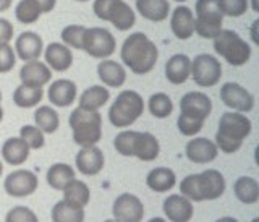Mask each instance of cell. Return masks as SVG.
<instances>
[{
	"instance_id": "obj_1",
	"label": "cell",
	"mask_w": 259,
	"mask_h": 222,
	"mask_svg": "<svg viewBox=\"0 0 259 222\" xmlns=\"http://www.w3.org/2000/svg\"><path fill=\"white\" fill-rule=\"evenodd\" d=\"M120 57L125 67L135 75H148L159 60V49L144 32L138 31L123 41Z\"/></svg>"
},
{
	"instance_id": "obj_2",
	"label": "cell",
	"mask_w": 259,
	"mask_h": 222,
	"mask_svg": "<svg viewBox=\"0 0 259 222\" xmlns=\"http://www.w3.org/2000/svg\"><path fill=\"white\" fill-rule=\"evenodd\" d=\"M253 123L241 112H225L219 120V128L215 133V146L225 154L237 153L243 141L251 135Z\"/></svg>"
},
{
	"instance_id": "obj_3",
	"label": "cell",
	"mask_w": 259,
	"mask_h": 222,
	"mask_svg": "<svg viewBox=\"0 0 259 222\" xmlns=\"http://www.w3.org/2000/svg\"><path fill=\"white\" fill-rule=\"evenodd\" d=\"M113 146L125 158H138L144 162L157 159L160 153L159 139L149 131L123 130L113 139Z\"/></svg>"
},
{
	"instance_id": "obj_4",
	"label": "cell",
	"mask_w": 259,
	"mask_h": 222,
	"mask_svg": "<svg viewBox=\"0 0 259 222\" xmlns=\"http://www.w3.org/2000/svg\"><path fill=\"white\" fill-rule=\"evenodd\" d=\"M68 123L73 130V141L81 147L96 146L102 138V115L99 110L76 107L70 114Z\"/></svg>"
},
{
	"instance_id": "obj_5",
	"label": "cell",
	"mask_w": 259,
	"mask_h": 222,
	"mask_svg": "<svg viewBox=\"0 0 259 222\" xmlns=\"http://www.w3.org/2000/svg\"><path fill=\"white\" fill-rule=\"evenodd\" d=\"M212 46L217 55L232 65V67H243L251 59V46L243 39L237 31L233 29H222L212 39Z\"/></svg>"
},
{
	"instance_id": "obj_6",
	"label": "cell",
	"mask_w": 259,
	"mask_h": 222,
	"mask_svg": "<svg viewBox=\"0 0 259 222\" xmlns=\"http://www.w3.org/2000/svg\"><path fill=\"white\" fill-rule=\"evenodd\" d=\"M144 112V99L143 96L133 91V89H126L121 91L113 104L109 109V120L115 128H126L141 117Z\"/></svg>"
},
{
	"instance_id": "obj_7",
	"label": "cell",
	"mask_w": 259,
	"mask_h": 222,
	"mask_svg": "<svg viewBox=\"0 0 259 222\" xmlns=\"http://www.w3.org/2000/svg\"><path fill=\"white\" fill-rule=\"evenodd\" d=\"M93 12L118 31H130L136 23V13L125 0H94Z\"/></svg>"
},
{
	"instance_id": "obj_8",
	"label": "cell",
	"mask_w": 259,
	"mask_h": 222,
	"mask_svg": "<svg viewBox=\"0 0 259 222\" xmlns=\"http://www.w3.org/2000/svg\"><path fill=\"white\" fill-rule=\"evenodd\" d=\"M194 32L204 39H214L224 28V15L217 0H196L194 4Z\"/></svg>"
},
{
	"instance_id": "obj_9",
	"label": "cell",
	"mask_w": 259,
	"mask_h": 222,
	"mask_svg": "<svg viewBox=\"0 0 259 222\" xmlns=\"http://www.w3.org/2000/svg\"><path fill=\"white\" fill-rule=\"evenodd\" d=\"M81 51H84L93 59H109L117 51L115 36L107 28H86L83 36V49Z\"/></svg>"
},
{
	"instance_id": "obj_10",
	"label": "cell",
	"mask_w": 259,
	"mask_h": 222,
	"mask_svg": "<svg viewBox=\"0 0 259 222\" xmlns=\"http://www.w3.org/2000/svg\"><path fill=\"white\" fill-rule=\"evenodd\" d=\"M222 63L212 54H198L191 60L190 78L201 88H212L222 78Z\"/></svg>"
},
{
	"instance_id": "obj_11",
	"label": "cell",
	"mask_w": 259,
	"mask_h": 222,
	"mask_svg": "<svg viewBox=\"0 0 259 222\" xmlns=\"http://www.w3.org/2000/svg\"><path fill=\"white\" fill-rule=\"evenodd\" d=\"M221 101L230 107L235 112H251L254 107V97L246 88L241 85L235 83V81H229L224 83L221 88Z\"/></svg>"
},
{
	"instance_id": "obj_12",
	"label": "cell",
	"mask_w": 259,
	"mask_h": 222,
	"mask_svg": "<svg viewBox=\"0 0 259 222\" xmlns=\"http://www.w3.org/2000/svg\"><path fill=\"white\" fill-rule=\"evenodd\" d=\"M39 180L34 172L26 170V169H18L13 170L12 174H8L5 182H4V188L5 192L15 196V198H23V196H29L37 190Z\"/></svg>"
},
{
	"instance_id": "obj_13",
	"label": "cell",
	"mask_w": 259,
	"mask_h": 222,
	"mask_svg": "<svg viewBox=\"0 0 259 222\" xmlns=\"http://www.w3.org/2000/svg\"><path fill=\"white\" fill-rule=\"evenodd\" d=\"M112 214L117 222H141L144 217L143 201L136 195L123 193L113 201Z\"/></svg>"
},
{
	"instance_id": "obj_14",
	"label": "cell",
	"mask_w": 259,
	"mask_h": 222,
	"mask_svg": "<svg viewBox=\"0 0 259 222\" xmlns=\"http://www.w3.org/2000/svg\"><path fill=\"white\" fill-rule=\"evenodd\" d=\"M212 112V101L210 97L201 91H190L182 96L180 99V114L186 117L204 120Z\"/></svg>"
},
{
	"instance_id": "obj_15",
	"label": "cell",
	"mask_w": 259,
	"mask_h": 222,
	"mask_svg": "<svg viewBox=\"0 0 259 222\" xmlns=\"http://www.w3.org/2000/svg\"><path fill=\"white\" fill-rule=\"evenodd\" d=\"M198 192L201 201H214L225 193V177L215 169L198 174Z\"/></svg>"
},
{
	"instance_id": "obj_16",
	"label": "cell",
	"mask_w": 259,
	"mask_h": 222,
	"mask_svg": "<svg viewBox=\"0 0 259 222\" xmlns=\"http://www.w3.org/2000/svg\"><path fill=\"white\" fill-rule=\"evenodd\" d=\"M44 52V41L34 31H23L15 39V54L23 62L37 60Z\"/></svg>"
},
{
	"instance_id": "obj_17",
	"label": "cell",
	"mask_w": 259,
	"mask_h": 222,
	"mask_svg": "<svg viewBox=\"0 0 259 222\" xmlns=\"http://www.w3.org/2000/svg\"><path fill=\"white\" fill-rule=\"evenodd\" d=\"M170 29L177 39L186 41L194 34V13L190 7L180 4L170 12Z\"/></svg>"
},
{
	"instance_id": "obj_18",
	"label": "cell",
	"mask_w": 259,
	"mask_h": 222,
	"mask_svg": "<svg viewBox=\"0 0 259 222\" xmlns=\"http://www.w3.org/2000/svg\"><path fill=\"white\" fill-rule=\"evenodd\" d=\"M78 96V89L76 83L71 80H55L51 83L47 89V97L51 101L52 105L55 107H70V105L76 101Z\"/></svg>"
},
{
	"instance_id": "obj_19",
	"label": "cell",
	"mask_w": 259,
	"mask_h": 222,
	"mask_svg": "<svg viewBox=\"0 0 259 222\" xmlns=\"http://www.w3.org/2000/svg\"><path fill=\"white\" fill-rule=\"evenodd\" d=\"M75 164L78 172H81L83 175H97L105 166V158L104 153L97 146H88L81 147V151L76 154Z\"/></svg>"
},
{
	"instance_id": "obj_20",
	"label": "cell",
	"mask_w": 259,
	"mask_h": 222,
	"mask_svg": "<svg viewBox=\"0 0 259 222\" xmlns=\"http://www.w3.org/2000/svg\"><path fill=\"white\" fill-rule=\"evenodd\" d=\"M164 214L170 222H190L194 214L193 203L183 195H170L162 204Z\"/></svg>"
},
{
	"instance_id": "obj_21",
	"label": "cell",
	"mask_w": 259,
	"mask_h": 222,
	"mask_svg": "<svg viewBox=\"0 0 259 222\" xmlns=\"http://www.w3.org/2000/svg\"><path fill=\"white\" fill-rule=\"evenodd\" d=\"M185 154L194 164H209L219 156V150L209 138H193L186 143Z\"/></svg>"
},
{
	"instance_id": "obj_22",
	"label": "cell",
	"mask_w": 259,
	"mask_h": 222,
	"mask_svg": "<svg viewBox=\"0 0 259 222\" xmlns=\"http://www.w3.org/2000/svg\"><path fill=\"white\" fill-rule=\"evenodd\" d=\"M20 80L23 85L42 88L44 85H47L49 81L52 80V70L49 68L44 62H40L39 59L31 60V62H24V65L20 70Z\"/></svg>"
},
{
	"instance_id": "obj_23",
	"label": "cell",
	"mask_w": 259,
	"mask_h": 222,
	"mask_svg": "<svg viewBox=\"0 0 259 222\" xmlns=\"http://www.w3.org/2000/svg\"><path fill=\"white\" fill-rule=\"evenodd\" d=\"M46 65L54 71H67L73 65V52L63 43H51L44 49Z\"/></svg>"
},
{
	"instance_id": "obj_24",
	"label": "cell",
	"mask_w": 259,
	"mask_h": 222,
	"mask_svg": "<svg viewBox=\"0 0 259 222\" xmlns=\"http://www.w3.org/2000/svg\"><path fill=\"white\" fill-rule=\"evenodd\" d=\"M97 77L105 88H121L126 81V70L117 60L104 59L97 65Z\"/></svg>"
},
{
	"instance_id": "obj_25",
	"label": "cell",
	"mask_w": 259,
	"mask_h": 222,
	"mask_svg": "<svg viewBox=\"0 0 259 222\" xmlns=\"http://www.w3.org/2000/svg\"><path fill=\"white\" fill-rule=\"evenodd\" d=\"M191 75V59L186 54H175L165 62V78L172 85H183Z\"/></svg>"
},
{
	"instance_id": "obj_26",
	"label": "cell",
	"mask_w": 259,
	"mask_h": 222,
	"mask_svg": "<svg viewBox=\"0 0 259 222\" xmlns=\"http://www.w3.org/2000/svg\"><path fill=\"white\" fill-rule=\"evenodd\" d=\"M136 10L144 20L162 23L168 18L172 8L168 0H136Z\"/></svg>"
},
{
	"instance_id": "obj_27",
	"label": "cell",
	"mask_w": 259,
	"mask_h": 222,
	"mask_svg": "<svg viewBox=\"0 0 259 222\" xmlns=\"http://www.w3.org/2000/svg\"><path fill=\"white\" fill-rule=\"evenodd\" d=\"M29 146L20 136L8 138L2 144V158L10 166H21L26 162L29 158Z\"/></svg>"
},
{
	"instance_id": "obj_28",
	"label": "cell",
	"mask_w": 259,
	"mask_h": 222,
	"mask_svg": "<svg viewBox=\"0 0 259 222\" xmlns=\"http://www.w3.org/2000/svg\"><path fill=\"white\" fill-rule=\"evenodd\" d=\"M175 182H177L175 172L168 167H156L146 177V185L149 187V190L156 193L170 192L175 187Z\"/></svg>"
},
{
	"instance_id": "obj_29",
	"label": "cell",
	"mask_w": 259,
	"mask_h": 222,
	"mask_svg": "<svg viewBox=\"0 0 259 222\" xmlns=\"http://www.w3.org/2000/svg\"><path fill=\"white\" fill-rule=\"evenodd\" d=\"M110 99V91L102 85H94L84 89L83 94L79 96V105L78 107H83L88 110H99L104 107L105 104Z\"/></svg>"
},
{
	"instance_id": "obj_30",
	"label": "cell",
	"mask_w": 259,
	"mask_h": 222,
	"mask_svg": "<svg viewBox=\"0 0 259 222\" xmlns=\"http://www.w3.org/2000/svg\"><path fill=\"white\" fill-rule=\"evenodd\" d=\"M233 192L243 204H254L259 201V183L253 177H238L237 182L233 183Z\"/></svg>"
},
{
	"instance_id": "obj_31",
	"label": "cell",
	"mask_w": 259,
	"mask_h": 222,
	"mask_svg": "<svg viewBox=\"0 0 259 222\" xmlns=\"http://www.w3.org/2000/svg\"><path fill=\"white\" fill-rule=\"evenodd\" d=\"M62 192H63L65 201L70 204H75V206H79V208L88 206L89 198H91V190H89V187L84 182H81V180H76V178H73L71 182L65 185Z\"/></svg>"
},
{
	"instance_id": "obj_32",
	"label": "cell",
	"mask_w": 259,
	"mask_h": 222,
	"mask_svg": "<svg viewBox=\"0 0 259 222\" xmlns=\"http://www.w3.org/2000/svg\"><path fill=\"white\" fill-rule=\"evenodd\" d=\"M75 175H76L75 169L71 166H68V164H65V162H57L49 167L46 178H47L49 187L54 188V190L62 192L63 187L68 182H71V180L75 178Z\"/></svg>"
},
{
	"instance_id": "obj_33",
	"label": "cell",
	"mask_w": 259,
	"mask_h": 222,
	"mask_svg": "<svg viewBox=\"0 0 259 222\" xmlns=\"http://www.w3.org/2000/svg\"><path fill=\"white\" fill-rule=\"evenodd\" d=\"M42 97H44L42 88L28 86L23 83L13 91V102L16 107H20V109L36 107V105L40 104V101H42Z\"/></svg>"
},
{
	"instance_id": "obj_34",
	"label": "cell",
	"mask_w": 259,
	"mask_h": 222,
	"mask_svg": "<svg viewBox=\"0 0 259 222\" xmlns=\"http://www.w3.org/2000/svg\"><path fill=\"white\" fill-rule=\"evenodd\" d=\"M34 122L36 127L42 131V133H55L60 127V117L55 109L51 105H39L34 112Z\"/></svg>"
},
{
	"instance_id": "obj_35",
	"label": "cell",
	"mask_w": 259,
	"mask_h": 222,
	"mask_svg": "<svg viewBox=\"0 0 259 222\" xmlns=\"http://www.w3.org/2000/svg\"><path fill=\"white\" fill-rule=\"evenodd\" d=\"M52 222H84V209L62 200L52 208Z\"/></svg>"
},
{
	"instance_id": "obj_36",
	"label": "cell",
	"mask_w": 259,
	"mask_h": 222,
	"mask_svg": "<svg viewBox=\"0 0 259 222\" xmlns=\"http://www.w3.org/2000/svg\"><path fill=\"white\" fill-rule=\"evenodd\" d=\"M148 107L152 117L156 119H167L174 112V102L170 99V96L165 93H156L149 97Z\"/></svg>"
},
{
	"instance_id": "obj_37",
	"label": "cell",
	"mask_w": 259,
	"mask_h": 222,
	"mask_svg": "<svg viewBox=\"0 0 259 222\" xmlns=\"http://www.w3.org/2000/svg\"><path fill=\"white\" fill-rule=\"evenodd\" d=\"M15 16L23 24H34L42 16V12L34 0H20L15 7Z\"/></svg>"
},
{
	"instance_id": "obj_38",
	"label": "cell",
	"mask_w": 259,
	"mask_h": 222,
	"mask_svg": "<svg viewBox=\"0 0 259 222\" xmlns=\"http://www.w3.org/2000/svg\"><path fill=\"white\" fill-rule=\"evenodd\" d=\"M84 31H86V26H83V24H68V26H65L62 29L60 39L67 47L81 51V49H83Z\"/></svg>"
},
{
	"instance_id": "obj_39",
	"label": "cell",
	"mask_w": 259,
	"mask_h": 222,
	"mask_svg": "<svg viewBox=\"0 0 259 222\" xmlns=\"http://www.w3.org/2000/svg\"><path fill=\"white\" fill-rule=\"evenodd\" d=\"M217 5L222 15L230 18H240L249 10L248 0H217Z\"/></svg>"
},
{
	"instance_id": "obj_40",
	"label": "cell",
	"mask_w": 259,
	"mask_h": 222,
	"mask_svg": "<svg viewBox=\"0 0 259 222\" xmlns=\"http://www.w3.org/2000/svg\"><path fill=\"white\" fill-rule=\"evenodd\" d=\"M20 138H23L29 150H40L46 144L44 133L36 125H23L20 128Z\"/></svg>"
},
{
	"instance_id": "obj_41",
	"label": "cell",
	"mask_w": 259,
	"mask_h": 222,
	"mask_svg": "<svg viewBox=\"0 0 259 222\" xmlns=\"http://www.w3.org/2000/svg\"><path fill=\"white\" fill-rule=\"evenodd\" d=\"M177 127H178V131H180L183 136H194L202 130V127H204V120L186 117V115L180 114V117H178V120H177Z\"/></svg>"
},
{
	"instance_id": "obj_42",
	"label": "cell",
	"mask_w": 259,
	"mask_h": 222,
	"mask_svg": "<svg viewBox=\"0 0 259 222\" xmlns=\"http://www.w3.org/2000/svg\"><path fill=\"white\" fill-rule=\"evenodd\" d=\"M5 222H39V219L28 206H15L7 212Z\"/></svg>"
},
{
	"instance_id": "obj_43",
	"label": "cell",
	"mask_w": 259,
	"mask_h": 222,
	"mask_svg": "<svg viewBox=\"0 0 259 222\" xmlns=\"http://www.w3.org/2000/svg\"><path fill=\"white\" fill-rule=\"evenodd\" d=\"M16 65V54L10 44H0V73H8Z\"/></svg>"
},
{
	"instance_id": "obj_44",
	"label": "cell",
	"mask_w": 259,
	"mask_h": 222,
	"mask_svg": "<svg viewBox=\"0 0 259 222\" xmlns=\"http://www.w3.org/2000/svg\"><path fill=\"white\" fill-rule=\"evenodd\" d=\"M15 36V28L10 20L0 18V44H10Z\"/></svg>"
},
{
	"instance_id": "obj_45",
	"label": "cell",
	"mask_w": 259,
	"mask_h": 222,
	"mask_svg": "<svg viewBox=\"0 0 259 222\" xmlns=\"http://www.w3.org/2000/svg\"><path fill=\"white\" fill-rule=\"evenodd\" d=\"M34 2L39 5L42 15L44 13H51L54 8H55V5H57V0H34Z\"/></svg>"
},
{
	"instance_id": "obj_46",
	"label": "cell",
	"mask_w": 259,
	"mask_h": 222,
	"mask_svg": "<svg viewBox=\"0 0 259 222\" xmlns=\"http://www.w3.org/2000/svg\"><path fill=\"white\" fill-rule=\"evenodd\" d=\"M257 28H259V20H254L251 23L249 26V31H251V39H253V43L259 46V36H257Z\"/></svg>"
},
{
	"instance_id": "obj_47",
	"label": "cell",
	"mask_w": 259,
	"mask_h": 222,
	"mask_svg": "<svg viewBox=\"0 0 259 222\" xmlns=\"http://www.w3.org/2000/svg\"><path fill=\"white\" fill-rule=\"evenodd\" d=\"M12 4H13V0H0V13L7 12L8 8L12 7Z\"/></svg>"
},
{
	"instance_id": "obj_48",
	"label": "cell",
	"mask_w": 259,
	"mask_h": 222,
	"mask_svg": "<svg viewBox=\"0 0 259 222\" xmlns=\"http://www.w3.org/2000/svg\"><path fill=\"white\" fill-rule=\"evenodd\" d=\"M248 4H251V10H253L254 13L259 12V7H257V0H248Z\"/></svg>"
},
{
	"instance_id": "obj_49",
	"label": "cell",
	"mask_w": 259,
	"mask_h": 222,
	"mask_svg": "<svg viewBox=\"0 0 259 222\" xmlns=\"http://www.w3.org/2000/svg\"><path fill=\"white\" fill-rule=\"evenodd\" d=\"M215 222H238V220L235 219V217H229V216H227V217H221V219H217Z\"/></svg>"
},
{
	"instance_id": "obj_50",
	"label": "cell",
	"mask_w": 259,
	"mask_h": 222,
	"mask_svg": "<svg viewBox=\"0 0 259 222\" xmlns=\"http://www.w3.org/2000/svg\"><path fill=\"white\" fill-rule=\"evenodd\" d=\"M148 222H167L165 219H162V217H152L151 220H148Z\"/></svg>"
},
{
	"instance_id": "obj_51",
	"label": "cell",
	"mask_w": 259,
	"mask_h": 222,
	"mask_svg": "<svg viewBox=\"0 0 259 222\" xmlns=\"http://www.w3.org/2000/svg\"><path fill=\"white\" fill-rule=\"evenodd\" d=\"M4 120V109H2V102H0V122Z\"/></svg>"
},
{
	"instance_id": "obj_52",
	"label": "cell",
	"mask_w": 259,
	"mask_h": 222,
	"mask_svg": "<svg viewBox=\"0 0 259 222\" xmlns=\"http://www.w3.org/2000/svg\"><path fill=\"white\" fill-rule=\"evenodd\" d=\"M2 174H4V164L0 161V177H2Z\"/></svg>"
},
{
	"instance_id": "obj_53",
	"label": "cell",
	"mask_w": 259,
	"mask_h": 222,
	"mask_svg": "<svg viewBox=\"0 0 259 222\" xmlns=\"http://www.w3.org/2000/svg\"><path fill=\"white\" fill-rule=\"evenodd\" d=\"M174 2H177V4H185V2H188V0H174Z\"/></svg>"
},
{
	"instance_id": "obj_54",
	"label": "cell",
	"mask_w": 259,
	"mask_h": 222,
	"mask_svg": "<svg viewBox=\"0 0 259 222\" xmlns=\"http://www.w3.org/2000/svg\"><path fill=\"white\" fill-rule=\"evenodd\" d=\"M75 2H79V4H84V2H89V0H75Z\"/></svg>"
},
{
	"instance_id": "obj_55",
	"label": "cell",
	"mask_w": 259,
	"mask_h": 222,
	"mask_svg": "<svg viewBox=\"0 0 259 222\" xmlns=\"http://www.w3.org/2000/svg\"><path fill=\"white\" fill-rule=\"evenodd\" d=\"M104 222H117L115 219H109V220H104Z\"/></svg>"
},
{
	"instance_id": "obj_56",
	"label": "cell",
	"mask_w": 259,
	"mask_h": 222,
	"mask_svg": "<svg viewBox=\"0 0 259 222\" xmlns=\"http://www.w3.org/2000/svg\"><path fill=\"white\" fill-rule=\"evenodd\" d=\"M251 222H259V219L256 217V219H253V220H251Z\"/></svg>"
},
{
	"instance_id": "obj_57",
	"label": "cell",
	"mask_w": 259,
	"mask_h": 222,
	"mask_svg": "<svg viewBox=\"0 0 259 222\" xmlns=\"http://www.w3.org/2000/svg\"><path fill=\"white\" fill-rule=\"evenodd\" d=\"M0 102H2V91H0Z\"/></svg>"
}]
</instances>
